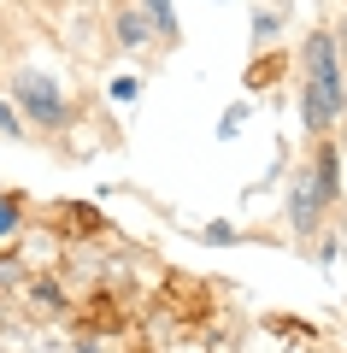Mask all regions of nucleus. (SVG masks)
<instances>
[{
	"mask_svg": "<svg viewBox=\"0 0 347 353\" xmlns=\"http://www.w3.org/2000/svg\"><path fill=\"white\" fill-rule=\"evenodd\" d=\"M324 218H330V201L318 194L312 165H295V176H288V230H295L300 248H312V236L324 230Z\"/></svg>",
	"mask_w": 347,
	"mask_h": 353,
	"instance_id": "3",
	"label": "nucleus"
},
{
	"mask_svg": "<svg viewBox=\"0 0 347 353\" xmlns=\"http://www.w3.org/2000/svg\"><path fill=\"white\" fill-rule=\"evenodd\" d=\"M36 6H48V12H59V6H65V0H36Z\"/></svg>",
	"mask_w": 347,
	"mask_h": 353,
	"instance_id": "12",
	"label": "nucleus"
},
{
	"mask_svg": "<svg viewBox=\"0 0 347 353\" xmlns=\"http://www.w3.org/2000/svg\"><path fill=\"white\" fill-rule=\"evenodd\" d=\"M12 106H18L24 124L48 130V136L71 124V101L59 94V83H53L48 71H18V77H12Z\"/></svg>",
	"mask_w": 347,
	"mask_h": 353,
	"instance_id": "2",
	"label": "nucleus"
},
{
	"mask_svg": "<svg viewBox=\"0 0 347 353\" xmlns=\"http://www.w3.org/2000/svg\"><path fill=\"white\" fill-rule=\"evenodd\" d=\"M141 12H148L159 48H177V41H183V24H177V6H171V0H141Z\"/></svg>",
	"mask_w": 347,
	"mask_h": 353,
	"instance_id": "5",
	"label": "nucleus"
},
{
	"mask_svg": "<svg viewBox=\"0 0 347 353\" xmlns=\"http://www.w3.org/2000/svg\"><path fill=\"white\" fill-rule=\"evenodd\" d=\"M18 230V201H0V241Z\"/></svg>",
	"mask_w": 347,
	"mask_h": 353,
	"instance_id": "11",
	"label": "nucleus"
},
{
	"mask_svg": "<svg viewBox=\"0 0 347 353\" xmlns=\"http://www.w3.org/2000/svg\"><path fill=\"white\" fill-rule=\"evenodd\" d=\"M30 294H36V301H41V306H48V312H59V306H65V294H59V289H53V283H48V277H41V283H36V289H30Z\"/></svg>",
	"mask_w": 347,
	"mask_h": 353,
	"instance_id": "10",
	"label": "nucleus"
},
{
	"mask_svg": "<svg viewBox=\"0 0 347 353\" xmlns=\"http://www.w3.org/2000/svg\"><path fill=\"white\" fill-rule=\"evenodd\" d=\"M148 41H153V24H148V12H141L136 0H118V6H112V48L141 53Z\"/></svg>",
	"mask_w": 347,
	"mask_h": 353,
	"instance_id": "4",
	"label": "nucleus"
},
{
	"mask_svg": "<svg viewBox=\"0 0 347 353\" xmlns=\"http://www.w3.org/2000/svg\"><path fill=\"white\" fill-rule=\"evenodd\" d=\"M300 59H306V77H300V83H312V88L324 94V106L335 112V124H347V65H341L335 36H330L324 24L300 41Z\"/></svg>",
	"mask_w": 347,
	"mask_h": 353,
	"instance_id": "1",
	"label": "nucleus"
},
{
	"mask_svg": "<svg viewBox=\"0 0 347 353\" xmlns=\"http://www.w3.org/2000/svg\"><path fill=\"white\" fill-rule=\"evenodd\" d=\"M277 30H283V18H277V12H265V6H259V12H253V48L277 41Z\"/></svg>",
	"mask_w": 347,
	"mask_h": 353,
	"instance_id": "7",
	"label": "nucleus"
},
{
	"mask_svg": "<svg viewBox=\"0 0 347 353\" xmlns=\"http://www.w3.org/2000/svg\"><path fill=\"white\" fill-rule=\"evenodd\" d=\"M136 94H141V77L130 71V77H112V101H130L136 106Z\"/></svg>",
	"mask_w": 347,
	"mask_h": 353,
	"instance_id": "9",
	"label": "nucleus"
},
{
	"mask_svg": "<svg viewBox=\"0 0 347 353\" xmlns=\"http://www.w3.org/2000/svg\"><path fill=\"white\" fill-rule=\"evenodd\" d=\"M300 118H306L312 136H335V112L324 106V94H318L312 83H300Z\"/></svg>",
	"mask_w": 347,
	"mask_h": 353,
	"instance_id": "6",
	"label": "nucleus"
},
{
	"mask_svg": "<svg viewBox=\"0 0 347 353\" xmlns=\"http://www.w3.org/2000/svg\"><path fill=\"white\" fill-rule=\"evenodd\" d=\"M0 136H12V141H24L30 130H24V118H18V106L12 101H0Z\"/></svg>",
	"mask_w": 347,
	"mask_h": 353,
	"instance_id": "8",
	"label": "nucleus"
}]
</instances>
